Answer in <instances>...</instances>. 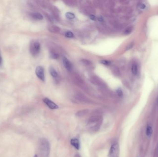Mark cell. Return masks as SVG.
Segmentation results:
<instances>
[{
  "label": "cell",
  "mask_w": 158,
  "mask_h": 157,
  "mask_svg": "<svg viewBox=\"0 0 158 157\" xmlns=\"http://www.w3.org/2000/svg\"><path fill=\"white\" fill-rule=\"evenodd\" d=\"M116 93H117V95L119 97H122L123 96V91H122L121 89H117L116 90Z\"/></svg>",
  "instance_id": "obj_20"
},
{
  "label": "cell",
  "mask_w": 158,
  "mask_h": 157,
  "mask_svg": "<svg viewBox=\"0 0 158 157\" xmlns=\"http://www.w3.org/2000/svg\"><path fill=\"white\" fill-rule=\"evenodd\" d=\"M2 57H1L0 51V66L2 65Z\"/></svg>",
  "instance_id": "obj_26"
},
{
  "label": "cell",
  "mask_w": 158,
  "mask_h": 157,
  "mask_svg": "<svg viewBox=\"0 0 158 157\" xmlns=\"http://www.w3.org/2000/svg\"><path fill=\"white\" fill-rule=\"evenodd\" d=\"M119 147L117 143L113 144L110 148L109 151V157H119Z\"/></svg>",
  "instance_id": "obj_4"
},
{
  "label": "cell",
  "mask_w": 158,
  "mask_h": 157,
  "mask_svg": "<svg viewBox=\"0 0 158 157\" xmlns=\"http://www.w3.org/2000/svg\"><path fill=\"white\" fill-rule=\"evenodd\" d=\"M76 98L80 101L84 102H88L89 101V99L86 96L81 93H77L76 95Z\"/></svg>",
  "instance_id": "obj_7"
},
{
  "label": "cell",
  "mask_w": 158,
  "mask_h": 157,
  "mask_svg": "<svg viewBox=\"0 0 158 157\" xmlns=\"http://www.w3.org/2000/svg\"><path fill=\"white\" fill-rule=\"evenodd\" d=\"M90 18L91 20H96V17L93 15H91L90 16Z\"/></svg>",
  "instance_id": "obj_24"
},
{
  "label": "cell",
  "mask_w": 158,
  "mask_h": 157,
  "mask_svg": "<svg viewBox=\"0 0 158 157\" xmlns=\"http://www.w3.org/2000/svg\"><path fill=\"white\" fill-rule=\"evenodd\" d=\"M63 64L67 70H68L69 71H70L71 70L72 65L70 62L69 61V59L66 57L63 59Z\"/></svg>",
  "instance_id": "obj_8"
},
{
  "label": "cell",
  "mask_w": 158,
  "mask_h": 157,
  "mask_svg": "<svg viewBox=\"0 0 158 157\" xmlns=\"http://www.w3.org/2000/svg\"><path fill=\"white\" fill-rule=\"evenodd\" d=\"M88 112V110H80L79 112H78L76 113V116L78 117H81L84 116H85L86 114Z\"/></svg>",
  "instance_id": "obj_12"
},
{
  "label": "cell",
  "mask_w": 158,
  "mask_h": 157,
  "mask_svg": "<svg viewBox=\"0 0 158 157\" xmlns=\"http://www.w3.org/2000/svg\"><path fill=\"white\" fill-rule=\"evenodd\" d=\"M153 133V129L151 126L150 125H148L146 128V136L150 138L152 134Z\"/></svg>",
  "instance_id": "obj_13"
},
{
  "label": "cell",
  "mask_w": 158,
  "mask_h": 157,
  "mask_svg": "<svg viewBox=\"0 0 158 157\" xmlns=\"http://www.w3.org/2000/svg\"><path fill=\"white\" fill-rule=\"evenodd\" d=\"M48 30L49 31L52 33H57L60 32L61 29L56 25H52L49 27Z\"/></svg>",
  "instance_id": "obj_9"
},
{
  "label": "cell",
  "mask_w": 158,
  "mask_h": 157,
  "mask_svg": "<svg viewBox=\"0 0 158 157\" xmlns=\"http://www.w3.org/2000/svg\"><path fill=\"white\" fill-rule=\"evenodd\" d=\"M43 101L45 103V104L51 109H56L58 108V106L56 104H55V103L52 101L50 99L46 98L44 99Z\"/></svg>",
  "instance_id": "obj_6"
},
{
  "label": "cell",
  "mask_w": 158,
  "mask_h": 157,
  "mask_svg": "<svg viewBox=\"0 0 158 157\" xmlns=\"http://www.w3.org/2000/svg\"><path fill=\"white\" fill-rule=\"evenodd\" d=\"M31 16L32 18L37 20H42L43 19V16L41 14L38 13H34L31 14Z\"/></svg>",
  "instance_id": "obj_10"
},
{
  "label": "cell",
  "mask_w": 158,
  "mask_h": 157,
  "mask_svg": "<svg viewBox=\"0 0 158 157\" xmlns=\"http://www.w3.org/2000/svg\"><path fill=\"white\" fill-rule=\"evenodd\" d=\"M49 72L52 77H53L54 78H56L57 77V73L56 72V71L53 67L50 68Z\"/></svg>",
  "instance_id": "obj_15"
},
{
  "label": "cell",
  "mask_w": 158,
  "mask_h": 157,
  "mask_svg": "<svg viewBox=\"0 0 158 157\" xmlns=\"http://www.w3.org/2000/svg\"><path fill=\"white\" fill-rule=\"evenodd\" d=\"M51 57L52 58L55 59H57L58 58V55L55 53H52V54H51Z\"/></svg>",
  "instance_id": "obj_22"
},
{
  "label": "cell",
  "mask_w": 158,
  "mask_h": 157,
  "mask_svg": "<svg viewBox=\"0 0 158 157\" xmlns=\"http://www.w3.org/2000/svg\"><path fill=\"white\" fill-rule=\"evenodd\" d=\"M66 17L67 18V19H68L69 20H72L75 19V14L71 13H67L66 14Z\"/></svg>",
  "instance_id": "obj_17"
},
{
  "label": "cell",
  "mask_w": 158,
  "mask_h": 157,
  "mask_svg": "<svg viewBox=\"0 0 158 157\" xmlns=\"http://www.w3.org/2000/svg\"><path fill=\"white\" fill-rule=\"evenodd\" d=\"M75 157H81L80 156V155L79 154H76L75 155Z\"/></svg>",
  "instance_id": "obj_28"
},
{
  "label": "cell",
  "mask_w": 158,
  "mask_h": 157,
  "mask_svg": "<svg viewBox=\"0 0 158 157\" xmlns=\"http://www.w3.org/2000/svg\"><path fill=\"white\" fill-rule=\"evenodd\" d=\"M36 74L38 78L42 81H45V76L44 69L41 66H38L36 68Z\"/></svg>",
  "instance_id": "obj_5"
},
{
  "label": "cell",
  "mask_w": 158,
  "mask_h": 157,
  "mask_svg": "<svg viewBox=\"0 0 158 157\" xmlns=\"http://www.w3.org/2000/svg\"><path fill=\"white\" fill-rule=\"evenodd\" d=\"M39 150L42 157H49L50 154V144L45 138H41L38 143Z\"/></svg>",
  "instance_id": "obj_2"
},
{
  "label": "cell",
  "mask_w": 158,
  "mask_h": 157,
  "mask_svg": "<svg viewBox=\"0 0 158 157\" xmlns=\"http://www.w3.org/2000/svg\"><path fill=\"white\" fill-rule=\"evenodd\" d=\"M103 122V118L99 114H95L90 117L87 123V127L91 131H98Z\"/></svg>",
  "instance_id": "obj_1"
},
{
  "label": "cell",
  "mask_w": 158,
  "mask_h": 157,
  "mask_svg": "<svg viewBox=\"0 0 158 157\" xmlns=\"http://www.w3.org/2000/svg\"></svg>",
  "instance_id": "obj_30"
},
{
  "label": "cell",
  "mask_w": 158,
  "mask_h": 157,
  "mask_svg": "<svg viewBox=\"0 0 158 157\" xmlns=\"http://www.w3.org/2000/svg\"><path fill=\"white\" fill-rule=\"evenodd\" d=\"M71 144L77 149H79V142L78 139H73L71 140Z\"/></svg>",
  "instance_id": "obj_11"
},
{
  "label": "cell",
  "mask_w": 158,
  "mask_h": 157,
  "mask_svg": "<svg viewBox=\"0 0 158 157\" xmlns=\"http://www.w3.org/2000/svg\"><path fill=\"white\" fill-rule=\"evenodd\" d=\"M133 30V27H129L127 28L125 31H124V34L129 35L132 32V31Z\"/></svg>",
  "instance_id": "obj_18"
},
{
  "label": "cell",
  "mask_w": 158,
  "mask_h": 157,
  "mask_svg": "<svg viewBox=\"0 0 158 157\" xmlns=\"http://www.w3.org/2000/svg\"><path fill=\"white\" fill-rule=\"evenodd\" d=\"M33 157H38V155H35Z\"/></svg>",
  "instance_id": "obj_29"
},
{
  "label": "cell",
  "mask_w": 158,
  "mask_h": 157,
  "mask_svg": "<svg viewBox=\"0 0 158 157\" xmlns=\"http://www.w3.org/2000/svg\"><path fill=\"white\" fill-rule=\"evenodd\" d=\"M131 72L132 74L134 75H136L137 74L138 67L137 65L135 64H134L132 66Z\"/></svg>",
  "instance_id": "obj_16"
},
{
  "label": "cell",
  "mask_w": 158,
  "mask_h": 157,
  "mask_svg": "<svg viewBox=\"0 0 158 157\" xmlns=\"http://www.w3.org/2000/svg\"><path fill=\"white\" fill-rule=\"evenodd\" d=\"M82 61L83 63L85 64L86 65H89L91 64V62H90L88 60L82 59Z\"/></svg>",
  "instance_id": "obj_23"
},
{
  "label": "cell",
  "mask_w": 158,
  "mask_h": 157,
  "mask_svg": "<svg viewBox=\"0 0 158 157\" xmlns=\"http://www.w3.org/2000/svg\"><path fill=\"white\" fill-rule=\"evenodd\" d=\"M132 46H133V44H132V43H131V44H130L126 48V50H128L130 49L131 48H132Z\"/></svg>",
  "instance_id": "obj_25"
},
{
  "label": "cell",
  "mask_w": 158,
  "mask_h": 157,
  "mask_svg": "<svg viewBox=\"0 0 158 157\" xmlns=\"http://www.w3.org/2000/svg\"><path fill=\"white\" fill-rule=\"evenodd\" d=\"M98 20L100 21H103V17H102V16H100L98 18Z\"/></svg>",
  "instance_id": "obj_27"
},
{
  "label": "cell",
  "mask_w": 158,
  "mask_h": 157,
  "mask_svg": "<svg viewBox=\"0 0 158 157\" xmlns=\"http://www.w3.org/2000/svg\"><path fill=\"white\" fill-rule=\"evenodd\" d=\"M100 63L101 64H103L104 65H109L111 63L110 62L106 60H102L100 61Z\"/></svg>",
  "instance_id": "obj_21"
},
{
  "label": "cell",
  "mask_w": 158,
  "mask_h": 157,
  "mask_svg": "<svg viewBox=\"0 0 158 157\" xmlns=\"http://www.w3.org/2000/svg\"><path fill=\"white\" fill-rule=\"evenodd\" d=\"M66 37L68 38H72L74 37V34L71 31H68L66 33Z\"/></svg>",
  "instance_id": "obj_19"
},
{
  "label": "cell",
  "mask_w": 158,
  "mask_h": 157,
  "mask_svg": "<svg viewBox=\"0 0 158 157\" xmlns=\"http://www.w3.org/2000/svg\"><path fill=\"white\" fill-rule=\"evenodd\" d=\"M138 7L139 9H141V10H144L147 8V5L144 2L142 1V2H140L138 4Z\"/></svg>",
  "instance_id": "obj_14"
},
{
  "label": "cell",
  "mask_w": 158,
  "mask_h": 157,
  "mask_svg": "<svg viewBox=\"0 0 158 157\" xmlns=\"http://www.w3.org/2000/svg\"><path fill=\"white\" fill-rule=\"evenodd\" d=\"M40 49V45L38 41H33L31 43L30 47V51L31 55L35 56L38 54Z\"/></svg>",
  "instance_id": "obj_3"
}]
</instances>
